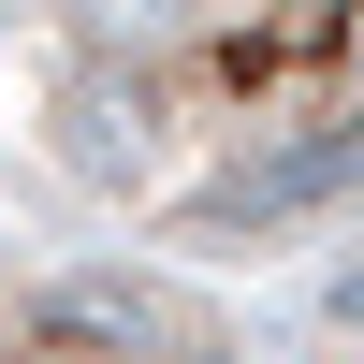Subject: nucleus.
Segmentation results:
<instances>
[{
	"label": "nucleus",
	"instance_id": "f257e3e1",
	"mask_svg": "<svg viewBox=\"0 0 364 364\" xmlns=\"http://www.w3.org/2000/svg\"><path fill=\"white\" fill-rule=\"evenodd\" d=\"M58 132L132 219H262L364 161V15H73Z\"/></svg>",
	"mask_w": 364,
	"mask_h": 364
},
{
	"label": "nucleus",
	"instance_id": "f03ea898",
	"mask_svg": "<svg viewBox=\"0 0 364 364\" xmlns=\"http://www.w3.org/2000/svg\"><path fill=\"white\" fill-rule=\"evenodd\" d=\"M0 364H262L161 262H0Z\"/></svg>",
	"mask_w": 364,
	"mask_h": 364
}]
</instances>
